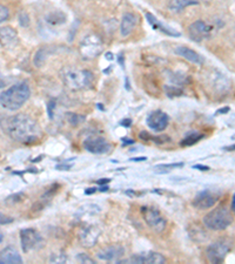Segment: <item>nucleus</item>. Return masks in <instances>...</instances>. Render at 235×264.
I'll return each mask as SVG.
<instances>
[{"mask_svg": "<svg viewBox=\"0 0 235 264\" xmlns=\"http://www.w3.org/2000/svg\"><path fill=\"white\" fill-rule=\"evenodd\" d=\"M125 254V249L121 245L114 244L108 245L100 249L96 253V257L101 261H107V262H112V261H119Z\"/></svg>", "mask_w": 235, "mask_h": 264, "instance_id": "15", "label": "nucleus"}, {"mask_svg": "<svg viewBox=\"0 0 235 264\" xmlns=\"http://www.w3.org/2000/svg\"><path fill=\"white\" fill-rule=\"evenodd\" d=\"M2 238H4V235H2V233H1V232H0V242H1V241H2Z\"/></svg>", "mask_w": 235, "mask_h": 264, "instance_id": "41", "label": "nucleus"}, {"mask_svg": "<svg viewBox=\"0 0 235 264\" xmlns=\"http://www.w3.org/2000/svg\"><path fill=\"white\" fill-rule=\"evenodd\" d=\"M110 182V180L108 179H105V180H100V181H98L99 185H105V184H108Z\"/></svg>", "mask_w": 235, "mask_h": 264, "instance_id": "35", "label": "nucleus"}, {"mask_svg": "<svg viewBox=\"0 0 235 264\" xmlns=\"http://www.w3.org/2000/svg\"><path fill=\"white\" fill-rule=\"evenodd\" d=\"M218 200L219 195L214 194L209 190H205L199 193L197 196L194 197V200H193V207H195L197 209H200V211H205V209H209L215 206Z\"/></svg>", "mask_w": 235, "mask_h": 264, "instance_id": "14", "label": "nucleus"}, {"mask_svg": "<svg viewBox=\"0 0 235 264\" xmlns=\"http://www.w3.org/2000/svg\"><path fill=\"white\" fill-rule=\"evenodd\" d=\"M145 160H147L146 158H132V161H135V162H141V161H145Z\"/></svg>", "mask_w": 235, "mask_h": 264, "instance_id": "34", "label": "nucleus"}, {"mask_svg": "<svg viewBox=\"0 0 235 264\" xmlns=\"http://www.w3.org/2000/svg\"><path fill=\"white\" fill-rule=\"evenodd\" d=\"M119 263H139V264H162L166 262V259L162 256L161 254L159 253H153V251H149V253H143V254H138L132 256L131 259L125 260V261H118Z\"/></svg>", "mask_w": 235, "mask_h": 264, "instance_id": "12", "label": "nucleus"}, {"mask_svg": "<svg viewBox=\"0 0 235 264\" xmlns=\"http://www.w3.org/2000/svg\"><path fill=\"white\" fill-rule=\"evenodd\" d=\"M145 17H146L147 22H148L152 27L154 29H158V31H160L162 33H165V34L171 35V37H180V32L176 31L174 28H172V27L164 25L161 22H159V19L155 16H153L152 13H149V12H147L146 14H145Z\"/></svg>", "mask_w": 235, "mask_h": 264, "instance_id": "16", "label": "nucleus"}, {"mask_svg": "<svg viewBox=\"0 0 235 264\" xmlns=\"http://www.w3.org/2000/svg\"><path fill=\"white\" fill-rule=\"evenodd\" d=\"M232 209H233V211L235 212V194L233 196V200H232Z\"/></svg>", "mask_w": 235, "mask_h": 264, "instance_id": "36", "label": "nucleus"}, {"mask_svg": "<svg viewBox=\"0 0 235 264\" xmlns=\"http://www.w3.org/2000/svg\"><path fill=\"white\" fill-rule=\"evenodd\" d=\"M141 212H143V217L145 222L147 223L150 229L155 233H162L166 229L167 226V221L162 216L160 211L153 207H143L141 208Z\"/></svg>", "mask_w": 235, "mask_h": 264, "instance_id": "6", "label": "nucleus"}, {"mask_svg": "<svg viewBox=\"0 0 235 264\" xmlns=\"http://www.w3.org/2000/svg\"><path fill=\"white\" fill-rule=\"evenodd\" d=\"M233 222V216L226 207H218L204 217V224L208 229L219 232L228 228Z\"/></svg>", "mask_w": 235, "mask_h": 264, "instance_id": "4", "label": "nucleus"}, {"mask_svg": "<svg viewBox=\"0 0 235 264\" xmlns=\"http://www.w3.org/2000/svg\"><path fill=\"white\" fill-rule=\"evenodd\" d=\"M147 126L154 132H162L167 128L168 122H170V118L165 112L162 110H155L152 112L147 116L146 119Z\"/></svg>", "mask_w": 235, "mask_h": 264, "instance_id": "13", "label": "nucleus"}, {"mask_svg": "<svg viewBox=\"0 0 235 264\" xmlns=\"http://www.w3.org/2000/svg\"><path fill=\"white\" fill-rule=\"evenodd\" d=\"M215 31V26L204 22V20L194 22L188 28L189 37H191L192 40L197 41V43H200V41L205 40V39H209Z\"/></svg>", "mask_w": 235, "mask_h": 264, "instance_id": "9", "label": "nucleus"}, {"mask_svg": "<svg viewBox=\"0 0 235 264\" xmlns=\"http://www.w3.org/2000/svg\"><path fill=\"white\" fill-rule=\"evenodd\" d=\"M232 245L231 242L227 239L222 238L218 239L207 248L206 250V257L210 263H221L224 262V260L227 256V254L230 253Z\"/></svg>", "mask_w": 235, "mask_h": 264, "instance_id": "7", "label": "nucleus"}, {"mask_svg": "<svg viewBox=\"0 0 235 264\" xmlns=\"http://www.w3.org/2000/svg\"><path fill=\"white\" fill-rule=\"evenodd\" d=\"M12 222H13V218L0 212V224H8V223H12Z\"/></svg>", "mask_w": 235, "mask_h": 264, "instance_id": "30", "label": "nucleus"}, {"mask_svg": "<svg viewBox=\"0 0 235 264\" xmlns=\"http://www.w3.org/2000/svg\"><path fill=\"white\" fill-rule=\"evenodd\" d=\"M19 23L23 27H27L29 25V17L27 16L26 12H20L19 14Z\"/></svg>", "mask_w": 235, "mask_h": 264, "instance_id": "27", "label": "nucleus"}, {"mask_svg": "<svg viewBox=\"0 0 235 264\" xmlns=\"http://www.w3.org/2000/svg\"><path fill=\"white\" fill-rule=\"evenodd\" d=\"M0 127L12 140L25 145L37 142L43 136V131L35 120L22 113L1 119Z\"/></svg>", "mask_w": 235, "mask_h": 264, "instance_id": "1", "label": "nucleus"}, {"mask_svg": "<svg viewBox=\"0 0 235 264\" xmlns=\"http://www.w3.org/2000/svg\"><path fill=\"white\" fill-rule=\"evenodd\" d=\"M183 163H171V164H159L156 166V169H173V168H177V167H182Z\"/></svg>", "mask_w": 235, "mask_h": 264, "instance_id": "29", "label": "nucleus"}, {"mask_svg": "<svg viewBox=\"0 0 235 264\" xmlns=\"http://www.w3.org/2000/svg\"><path fill=\"white\" fill-rule=\"evenodd\" d=\"M227 112H230V108L225 107V108H222V109H219L218 114H226Z\"/></svg>", "mask_w": 235, "mask_h": 264, "instance_id": "33", "label": "nucleus"}, {"mask_svg": "<svg viewBox=\"0 0 235 264\" xmlns=\"http://www.w3.org/2000/svg\"><path fill=\"white\" fill-rule=\"evenodd\" d=\"M176 53L177 54V55L182 56L183 59L188 60L189 62H193V64H195V65H203L205 62V59L200 55V54L195 52V51L188 49V47H186V46L176 47Z\"/></svg>", "mask_w": 235, "mask_h": 264, "instance_id": "20", "label": "nucleus"}, {"mask_svg": "<svg viewBox=\"0 0 235 264\" xmlns=\"http://www.w3.org/2000/svg\"><path fill=\"white\" fill-rule=\"evenodd\" d=\"M45 20L50 26H59L65 24L66 16L62 12H51L45 18Z\"/></svg>", "mask_w": 235, "mask_h": 264, "instance_id": "22", "label": "nucleus"}, {"mask_svg": "<svg viewBox=\"0 0 235 264\" xmlns=\"http://www.w3.org/2000/svg\"><path fill=\"white\" fill-rule=\"evenodd\" d=\"M51 50L48 49V47H43V49H40L35 54L34 56V65L37 66V67H41L45 64V60L48 58V55H50Z\"/></svg>", "mask_w": 235, "mask_h": 264, "instance_id": "23", "label": "nucleus"}, {"mask_svg": "<svg viewBox=\"0 0 235 264\" xmlns=\"http://www.w3.org/2000/svg\"><path fill=\"white\" fill-rule=\"evenodd\" d=\"M84 148L92 154H106V153L111 152L112 145L104 137L92 136L84 142Z\"/></svg>", "mask_w": 235, "mask_h": 264, "instance_id": "10", "label": "nucleus"}, {"mask_svg": "<svg viewBox=\"0 0 235 264\" xmlns=\"http://www.w3.org/2000/svg\"><path fill=\"white\" fill-rule=\"evenodd\" d=\"M77 259L79 260L81 263H95V261H94V260H92L89 256H87L86 254H80V255H78Z\"/></svg>", "mask_w": 235, "mask_h": 264, "instance_id": "28", "label": "nucleus"}, {"mask_svg": "<svg viewBox=\"0 0 235 264\" xmlns=\"http://www.w3.org/2000/svg\"><path fill=\"white\" fill-rule=\"evenodd\" d=\"M99 236H100V229L94 224H91V226L81 228L79 233V241L83 247L92 248L98 242Z\"/></svg>", "mask_w": 235, "mask_h": 264, "instance_id": "11", "label": "nucleus"}, {"mask_svg": "<svg viewBox=\"0 0 235 264\" xmlns=\"http://www.w3.org/2000/svg\"><path fill=\"white\" fill-rule=\"evenodd\" d=\"M198 1H194V0H170L168 2V8H170L171 12L173 13H181L183 10L188 7V6L192 5H198Z\"/></svg>", "mask_w": 235, "mask_h": 264, "instance_id": "21", "label": "nucleus"}, {"mask_svg": "<svg viewBox=\"0 0 235 264\" xmlns=\"http://www.w3.org/2000/svg\"><path fill=\"white\" fill-rule=\"evenodd\" d=\"M104 51V44L98 35H86L79 44V52L85 60H92L99 56Z\"/></svg>", "mask_w": 235, "mask_h": 264, "instance_id": "5", "label": "nucleus"}, {"mask_svg": "<svg viewBox=\"0 0 235 264\" xmlns=\"http://www.w3.org/2000/svg\"><path fill=\"white\" fill-rule=\"evenodd\" d=\"M122 141H123V143H134V141L131 139H122Z\"/></svg>", "mask_w": 235, "mask_h": 264, "instance_id": "37", "label": "nucleus"}, {"mask_svg": "<svg viewBox=\"0 0 235 264\" xmlns=\"http://www.w3.org/2000/svg\"><path fill=\"white\" fill-rule=\"evenodd\" d=\"M60 77L66 87L72 91L89 88L94 81L92 72L84 70V68L74 67V66H67V67L62 68V71L60 72Z\"/></svg>", "mask_w": 235, "mask_h": 264, "instance_id": "3", "label": "nucleus"}, {"mask_svg": "<svg viewBox=\"0 0 235 264\" xmlns=\"http://www.w3.org/2000/svg\"><path fill=\"white\" fill-rule=\"evenodd\" d=\"M195 169L199 170H204V172H207V170H209V167L207 166H201V164H197V166H194Z\"/></svg>", "mask_w": 235, "mask_h": 264, "instance_id": "32", "label": "nucleus"}, {"mask_svg": "<svg viewBox=\"0 0 235 264\" xmlns=\"http://www.w3.org/2000/svg\"><path fill=\"white\" fill-rule=\"evenodd\" d=\"M225 149H227V151H235V145L230 146V147H226Z\"/></svg>", "mask_w": 235, "mask_h": 264, "instance_id": "38", "label": "nucleus"}, {"mask_svg": "<svg viewBox=\"0 0 235 264\" xmlns=\"http://www.w3.org/2000/svg\"><path fill=\"white\" fill-rule=\"evenodd\" d=\"M194 1H205V2H208V1H212V0H194Z\"/></svg>", "mask_w": 235, "mask_h": 264, "instance_id": "40", "label": "nucleus"}, {"mask_svg": "<svg viewBox=\"0 0 235 264\" xmlns=\"http://www.w3.org/2000/svg\"><path fill=\"white\" fill-rule=\"evenodd\" d=\"M2 87H5V81L0 78V88H2Z\"/></svg>", "mask_w": 235, "mask_h": 264, "instance_id": "39", "label": "nucleus"}, {"mask_svg": "<svg viewBox=\"0 0 235 264\" xmlns=\"http://www.w3.org/2000/svg\"><path fill=\"white\" fill-rule=\"evenodd\" d=\"M18 43V34L10 26L0 27V44L4 47H14Z\"/></svg>", "mask_w": 235, "mask_h": 264, "instance_id": "17", "label": "nucleus"}, {"mask_svg": "<svg viewBox=\"0 0 235 264\" xmlns=\"http://www.w3.org/2000/svg\"><path fill=\"white\" fill-rule=\"evenodd\" d=\"M68 121H70L71 125L78 126L83 121H85V116L78 115V114H70V115H68Z\"/></svg>", "mask_w": 235, "mask_h": 264, "instance_id": "25", "label": "nucleus"}, {"mask_svg": "<svg viewBox=\"0 0 235 264\" xmlns=\"http://www.w3.org/2000/svg\"><path fill=\"white\" fill-rule=\"evenodd\" d=\"M23 259L17 249L7 247L0 251V264H22Z\"/></svg>", "mask_w": 235, "mask_h": 264, "instance_id": "19", "label": "nucleus"}, {"mask_svg": "<svg viewBox=\"0 0 235 264\" xmlns=\"http://www.w3.org/2000/svg\"><path fill=\"white\" fill-rule=\"evenodd\" d=\"M204 137V135L201 134H198L197 132H194V133H192L191 135H188L186 139L182 140L181 142V146H191L193 145V143H197L199 140H201Z\"/></svg>", "mask_w": 235, "mask_h": 264, "instance_id": "24", "label": "nucleus"}, {"mask_svg": "<svg viewBox=\"0 0 235 264\" xmlns=\"http://www.w3.org/2000/svg\"><path fill=\"white\" fill-rule=\"evenodd\" d=\"M31 97V89L26 82H19L0 94V105L7 110L20 109Z\"/></svg>", "mask_w": 235, "mask_h": 264, "instance_id": "2", "label": "nucleus"}, {"mask_svg": "<svg viewBox=\"0 0 235 264\" xmlns=\"http://www.w3.org/2000/svg\"><path fill=\"white\" fill-rule=\"evenodd\" d=\"M8 17H10V11H8V8L4 5H0V24L6 22V20L8 19Z\"/></svg>", "mask_w": 235, "mask_h": 264, "instance_id": "26", "label": "nucleus"}, {"mask_svg": "<svg viewBox=\"0 0 235 264\" xmlns=\"http://www.w3.org/2000/svg\"><path fill=\"white\" fill-rule=\"evenodd\" d=\"M138 24V17L134 13H125L122 17L121 25H120V32H121L122 37H128L134 31L135 26Z\"/></svg>", "mask_w": 235, "mask_h": 264, "instance_id": "18", "label": "nucleus"}, {"mask_svg": "<svg viewBox=\"0 0 235 264\" xmlns=\"http://www.w3.org/2000/svg\"><path fill=\"white\" fill-rule=\"evenodd\" d=\"M20 242L24 253H29L40 249L44 245L43 236L39 234L35 229H24L20 233Z\"/></svg>", "mask_w": 235, "mask_h": 264, "instance_id": "8", "label": "nucleus"}, {"mask_svg": "<svg viewBox=\"0 0 235 264\" xmlns=\"http://www.w3.org/2000/svg\"><path fill=\"white\" fill-rule=\"evenodd\" d=\"M51 262L64 263V262H66V257L62 256V255H61V256H60V255H57L56 257H51Z\"/></svg>", "mask_w": 235, "mask_h": 264, "instance_id": "31", "label": "nucleus"}]
</instances>
